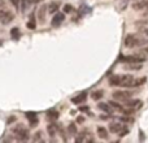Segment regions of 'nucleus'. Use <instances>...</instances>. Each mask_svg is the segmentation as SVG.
Returning a JSON list of instances; mask_svg holds the SVG:
<instances>
[{
	"mask_svg": "<svg viewBox=\"0 0 148 143\" xmlns=\"http://www.w3.org/2000/svg\"><path fill=\"white\" fill-rule=\"evenodd\" d=\"M33 141L34 142H38V141H42V134H40V131H38V133L34 135V138H33Z\"/></svg>",
	"mask_w": 148,
	"mask_h": 143,
	"instance_id": "27",
	"label": "nucleus"
},
{
	"mask_svg": "<svg viewBox=\"0 0 148 143\" xmlns=\"http://www.w3.org/2000/svg\"><path fill=\"white\" fill-rule=\"evenodd\" d=\"M133 8H134V10H136V12H142L144 16L148 17V0H139V1L134 3Z\"/></svg>",
	"mask_w": 148,
	"mask_h": 143,
	"instance_id": "6",
	"label": "nucleus"
},
{
	"mask_svg": "<svg viewBox=\"0 0 148 143\" xmlns=\"http://www.w3.org/2000/svg\"><path fill=\"white\" fill-rule=\"evenodd\" d=\"M135 25L142 28V26H148V18L147 20H139V21H135Z\"/></svg>",
	"mask_w": 148,
	"mask_h": 143,
	"instance_id": "23",
	"label": "nucleus"
},
{
	"mask_svg": "<svg viewBox=\"0 0 148 143\" xmlns=\"http://www.w3.org/2000/svg\"><path fill=\"white\" fill-rule=\"evenodd\" d=\"M47 116H48V118H51V120H57L59 118V112L57 111H49L48 113H47Z\"/></svg>",
	"mask_w": 148,
	"mask_h": 143,
	"instance_id": "20",
	"label": "nucleus"
},
{
	"mask_svg": "<svg viewBox=\"0 0 148 143\" xmlns=\"http://www.w3.org/2000/svg\"><path fill=\"white\" fill-rule=\"evenodd\" d=\"M109 130H110V133L117 134V135H120V137H123L129 133V128L121 122H110Z\"/></svg>",
	"mask_w": 148,
	"mask_h": 143,
	"instance_id": "3",
	"label": "nucleus"
},
{
	"mask_svg": "<svg viewBox=\"0 0 148 143\" xmlns=\"http://www.w3.org/2000/svg\"><path fill=\"white\" fill-rule=\"evenodd\" d=\"M134 92L133 91H114L113 92V99L117 100L120 103H125L126 100H129L130 98H133Z\"/></svg>",
	"mask_w": 148,
	"mask_h": 143,
	"instance_id": "4",
	"label": "nucleus"
},
{
	"mask_svg": "<svg viewBox=\"0 0 148 143\" xmlns=\"http://www.w3.org/2000/svg\"><path fill=\"white\" fill-rule=\"evenodd\" d=\"M126 68L133 69V70H139L142 68V64H140V63H129V65Z\"/></svg>",
	"mask_w": 148,
	"mask_h": 143,
	"instance_id": "18",
	"label": "nucleus"
},
{
	"mask_svg": "<svg viewBox=\"0 0 148 143\" xmlns=\"http://www.w3.org/2000/svg\"><path fill=\"white\" fill-rule=\"evenodd\" d=\"M36 1H39V0H22V5H21V10L22 12H26V9H27L29 7H30L31 4H34V3H36Z\"/></svg>",
	"mask_w": 148,
	"mask_h": 143,
	"instance_id": "15",
	"label": "nucleus"
},
{
	"mask_svg": "<svg viewBox=\"0 0 148 143\" xmlns=\"http://www.w3.org/2000/svg\"><path fill=\"white\" fill-rule=\"evenodd\" d=\"M10 36H12V39H14V41L20 39V36H21L20 29H18V28H13L12 30H10Z\"/></svg>",
	"mask_w": 148,
	"mask_h": 143,
	"instance_id": "16",
	"label": "nucleus"
},
{
	"mask_svg": "<svg viewBox=\"0 0 148 143\" xmlns=\"http://www.w3.org/2000/svg\"><path fill=\"white\" fill-rule=\"evenodd\" d=\"M86 98H87V92L83 91L81 94H78L77 96L72 98V103H74V104H81V103L86 102Z\"/></svg>",
	"mask_w": 148,
	"mask_h": 143,
	"instance_id": "11",
	"label": "nucleus"
},
{
	"mask_svg": "<svg viewBox=\"0 0 148 143\" xmlns=\"http://www.w3.org/2000/svg\"><path fill=\"white\" fill-rule=\"evenodd\" d=\"M64 20H65L64 13H56V14L53 16V18L51 20V25L53 26V28H57V26H60L64 22Z\"/></svg>",
	"mask_w": 148,
	"mask_h": 143,
	"instance_id": "10",
	"label": "nucleus"
},
{
	"mask_svg": "<svg viewBox=\"0 0 148 143\" xmlns=\"http://www.w3.org/2000/svg\"><path fill=\"white\" fill-rule=\"evenodd\" d=\"M91 96H92V99L94 100H99V99H101V98L104 96V92H103V90H96V91H94L91 94Z\"/></svg>",
	"mask_w": 148,
	"mask_h": 143,
	"instance_id": "17",
	"label": "nucleus"
},
{
	"mask_svg": "<svg viewBox=\"0 0 148 143\" xmlns=\"http://www.w3.org/2000/svg\"><path fill=\"white\" fill-rule=\"evenodd\" d=\"M59 8H60V1H51L48 4V12L49 13H56Z\"/></svg>",
	"mask_w": 148,
	"mask_h": 143,
	"instance_id": "14",
	"label": "nucleus"
},
{
	"mask_svg": "<svg viewBox=\"0 0 148 143\" xmlns=\"http://www.w3.org/2000/svg\"><path fill=\"white\" fill-rule=\"evenodd\" d=\"M46 7H42L40 10H39V20H40V22H43L44 21V12H46V9H44Z\"/></svg>",
	"mask_w": 148,
	"mask_h": 143,
	"instance_id": "24",
	"label": "nucleus"
},
{
	"mask_svg": "<svg viewBox=\"0 0 148 143\" xmlns=\"http://www.w3.org/2000/svg\"><path fill=\"white\" fill-rule=\"evenodd\" d=\"M13 133L17 135V139H20V141H27L29 139V133L23 125H17L13 129Z\"/></svg>",
	"mask_w": 148,
	"mask_h": 143,
	"instance_id": "5",
	"label": "nucleus"
},
{
	"mask_svg": "<svg viewBox=\"0 0 148 143\" xmlns=\"http://www.w3.org/2000/svg\"><path fill=\"white\" fill-rule=\"evenodd\" d=\"M97 108L101 109V111H104V112H107V113L114 112V109L112 108V105H110L109 103H108V104H105V103H99V104H97Z\"/></svg>",
	"mask_w": 148,
	"mask_h": 143,
	"instance_id": "12",
	"label": "nucleus"
},
{
	"mask_svg": "<svg viewBox=\"0 0 148 143\" xmlns=\"http://www.w3.org/2000/svg\"><path fill=\"white\" fill-rule=\"evenodd\" d=\"M26 117H27V118L36 117V113H35V112H27V113H26Z\"/></svg>",
	"mask_w": 148,
	"mask_h": 143,
	"instance_id": "30",
	"label": "nucleus"
},
{
	"mask_svg": "<svg viewBox=\"0 0 148 143\" xmlns=\"http://www.w3.org/2000/svg\"><path fill=\"white\" fill-rule=\"evenodd\" d=\"M47 130H48V134L51 137H53L55 134H56V126L52 124V125H48V128H47Z\"/></svg>",
	"mask_w": 148,
	"mask_h": 143,
	"instance_id": "21",
	"label": "nucleus"
},
{
	"mask_svg": "<svg viewBox=\"0 0 148 143\" xmlns=\"http://www.w3.org/2000/svg\"><path fill=\"white\" fill-rule=\"evenodd\" d=\"M146 82V77L135 78L131 74H113L109 78V85L118 87H125V89H133L138 87Z\"/></svg>",
	"mask_w": 148,
	"mask_h": 143,
	"instance_id": "1",
	"label": "nucleus"
},
{
	"mask_svg": "<svg viewBox=\"0 0 148 143\" xmlns=\"http://www.w3.org/2000/svg\"><path fill=\"white\" fill-rule=\"evenodd\" d=\"M84 118L83 117H78V122H82V121H83Z\"/></svg>",
	"mask_w": 148,
	"mask_h": 143,
	"instance_id": "32",
	"label": "nucleus"
},
{
	"mask_svg": "<svg viewBox=\"0 0 148 143\" xmlns=\"http://www.w3.org/2000/svg\"><path fill=\"white\" fill-rule=\"evenodd\" d=\"M75 141L77 142H94V137L90 134L88 130H84V131H82L78 137H77Z\"/></svg>",
	"mask_w": 148,
	"mask_h": 143,
	"instance_id": "9",
	"label": "nucleus"
},
{
	"mask_svg": "<svg viewBox=\"0 0 148 143\" xmlns=\"http://www.w3.org/2000/svg\"><path fill=\"white\" fill-rule=\"evenodd\" d=\"M72 10H73V7H72V5L66 4V5H65V7H64V12H65V13H70V12H72Z\"/></svg>",
	"mask_w": 148,
	"mask_h": 143,
	"instance_id": "29",
	"label": "nucleus"
},
{
	"mask_svg": "<svg viewBox=\"0 0 148 143\" xmlns=\"http://www.w3.org/2000/svg\"><path fill=\"white\" fill-rule=\"evenodd\" d=\"M139 33L148 36V26H142V28H139Z\"/></svg>",
	"mask_w": 148,
	"mask_h": 143,
	"instance_id": "25",
	"label": "nucleus"
},
{
	"mask_svg": "<svg viewBox=\"0 0 148 143\" xmlns=\"http://www.w3.org/2000/svg\"><path fill=\"white\" fill-rule=\"evenodd\" d=\"M123 104H125L126 108H129V109H131L133 112H135V111L140 109L142 105H143V103H142L140 99H131V98H130V99L126 100Z\"/></svg>",
	"mask_w": 148,
	"mask_h": 143,
	"instance_id": "7",
	"label": "nucleus"
},
{
	"mask_svg": "<svg viewBox=\"0 0 148 143\" xmlns=\"http://www.w3.org/2000/svg\"><path fill=\"white\" fill-rule=\"evenodd\" d=\"M29 120H30V126L38 125V117H33V118H29Z\"/></svg>",
	"mask_w": 148,
	"mask_h": 143,
	"instance_id": "26",
	"label": "nucleus"
},
{
	"mask_svg": "<svg viewBox=\"0 0 148 143\" xmlns=\"http://www.w3.org/2000/svg\"><path fill=\"white\" fill-rule=\"evenodd\" d=\"M96 131H97V135H99L101 139H108V130L105 128H103V126H97Z\"/></svg>",
	"mask_w": 148,
	"mask_h": 143,
	"instance_id": "13",
	"label": "nucleus"
},
{
	"mask_svg": "<svg viewBox=\"0 0 148 143\" xmlns=\"http://www.w3.org/2000/svg\"><path fill=\"white\" fill-rule=\"evenodd\" d=\"M35 18H34V16H33V17H31L30 18V21H29V22H27V28L29 29H31V30H34V29H35Z\"/></svg>",
	"mask_w": 148,
	"mask_h": 143,
	"instance_id": "22",
	"label": "nucleus"
},
{
	"mask_svg": "<svg viewBox=\"0 0 148 143\" xmlns=\"http://www.w3.org/2000/svg\"><path fill=\"white\" fill-rule=\"evenodd\" d=\"M0 44H1V42H0Z\"/></svg>",
	"mask_w": 148,
	"mask_h": 143,
	"instance_id": "33",
	"label": "nucleus"
},
{
	"mask_svg": "<svg viewBox=\"0 0 148 143\" xmlns=\"http://www.w3.org/2000/svg\"><path fill=\"white\" fill-rule=\"evenodd\" d=\"M68 133H69V135H75L77 134V126L74 122H72L69 126H68Z\"/></svg>",
	"mask_w": 148,
	"mask_h": 143,
	"instance_id": "19",
	"label": "nucleus"
},
{
	"mask_svg": "<svg viewBox=\"0 0 148 143\" xmlns=\"http://www.w3.org/2000/svg\"><path fill=\"white\" fill-rule=\"evenodd\" d=\"M21 1H22V0H10V3L13 4V7H14V8H18V7H20V3H21ZM18 9H20V8H18Z\"/></svg>",
	"mask_w": 148,
	"mask_h": 143,
	"instance_id": "28",
	"label": "nucleus"
},
{
	"mask_svg": "<svg viewBox=\"0 0 148 143\" xmlns=\"http://www.w3.org/2000/svg\"><path fill=\"white\" fill-rule=\"evenodd\" d=\"M13 18H14V16H13L12 12L4 9V8H0V22L4 23V25H7V23L12 22Z\"/></svg>",
	"mask_w": 148,
	"mask_h": 143,
	"instance_id": "8",
	"label": "nucleus"
},
{
	"mask_svg": "<svg viewBox=\"0 0 148 143\" xmlns=\"http://www.w3.org/2000/svg\"><path fill=\"white\" fill-rule=\"evenodd\" d=\"M90 108L88 107H81V111H88Z\"/></svg>",
	"mask_w": 148,
	"mask_h": 143,
	"instance_id": "31",
	"label": "nucleus"
},
{
	"mask_svg": "<svg viewBox=\"0 0 148 143\" xmlns=\"http://www.w3.org/2000/svg\"><path fill=\"white\" fill-rule=\"evenodd\" d=\"M125 46L127 48H143L148 46V36L143 34H127L125 38Z\"/></svg>",
	"mask_w": 148,
	"mask_h": 143,
	"instance_id": "2",
	"label": "nucleus"
}]
</instances>
